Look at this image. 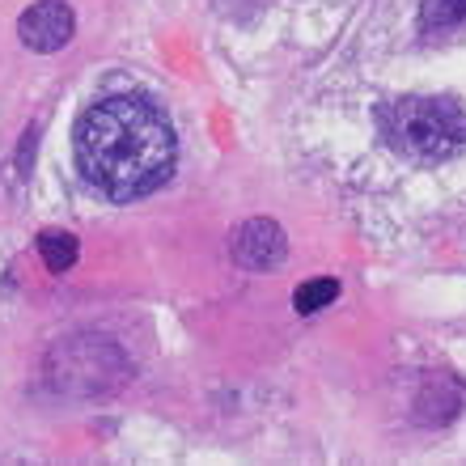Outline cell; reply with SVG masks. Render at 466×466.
<instances>
[{
  "instance_id": "cell-1",
  "label": "cell",
  "mask_w": 466,
  "mask_h": 466,
  "mask_svg": "<svg viewBox=\"0 0 466 466\" xmlns=\"http://www.w3.org/2000/svg\"><path fill=\"white\" fill-rule=\"evenodd\" d=\"M178 136L148 98L115 94L76 123V166L111 199H140L174 174Z\"/></svg>"
},
{
  "instance_id": "cell-2",
  "label": "cell",
  "mask_w": 466,
  "mask_h": 466,
  "mask_svg": "<svg viewBox=\"0 0 466 466\" xmlns=\"http://www.w3.org/2000/svg\"><path fill=\"white\" fill-rule=\"evenodd\" d=\"M386 145L407 161L437 166L466 148V111L454 98H403L378 115Z\"/></svg>"
},
{
  "instance_id": "cell-3",
  "label": "cell",
  "mask_w": 466,
  "mask_h": 466,
  "mask_svg": "<svg viewBox=\"0 0 466 466\" xmlns=\"http://www.w3.org/2000/svg\"><path fill=\"white\" fill-rule=\"evenodd\" d=\"M17 35H22V43L30 51H38V56L64 51L76 35L73 5H64V0H38V5H30V9L17 17Z\"/></svg>"
},
{
  "instance_id": "cell-4",
  "label": "cell",
  "mask_w": 466,
  "mask_h": 466,
  "mask_svg": "<svg viewBox=\"0 0 466 466\" xmlns=\"http://www.w3.org/2000/svg\"><path fill=\"white\" fill-rule=\"evenodd\" d=\"M229 255H233V263L246 271H271L289 258V238H284V229L276 221L255 217V221H246L233 229Z\"/></svg>"
},
{
  "instance_id": "cell-5",
  "label": "cell",
  "mask_w": 466,
  "mask_h": 466,
  "mask_svg": "<svg viewBox=\"0 0 466 466\" xmlns=\"http://www.w3.org/2000/svg\"><path fill=\"white\" fill-rule=\"evenodd\" d=\"M466 22V0H424L420 5V30L424 35H445Z\"/></svg>"
},
{
  "instance_id": "cell-6",
  "label": "cell",
  "mask_w": 466,
  "mask_h": 466,
  "mask_svg": "<svg viewBox=\"0 0 466 466\" xmlns=\"http://www.w3.org/2000/svg\"><path fill=\"white\" fill-rule=\"evenodd\" d=\"M38 255H43V263H47L51 271H68L76 263V255H81V246H76L73 233L47 229L43 238H38Z\"/></svg>"
},
{
  "instance_id": "cell-7",
  "label": "cell",
  "mask_w": 466,
  "mask_h": 466,
  "mask_svg": "<svg viewBox=\"0 0 466 466\" xmlns=\"http://www.w3.org/2000/svg\"><path fill=\"white\" fill-rule=\"evenodd\" d=\"M339 297V280H331V276H322V280H306L301 289L293 293V306L297 314H319V309H327Z\"/></svg>"
}]
</instances>
